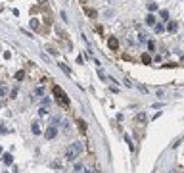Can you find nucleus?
<instances>
[{"label": "nucleus", "instance_id": "1", "mask_svg": "<svg viewBox=\"0 0 184 173\" xmlns=\"http://www.w3.org/2000/svg\"><path fill=\"white\" fill-rule=\"evenodd\" d=\"M83 152V144L81 142H71L67 148H65V160H69V162H73V160H77V156Z\"/></svg>", "mask_w": 184, "mask_h": 173}, {"label": "nucleus", "instance_id": "2", "mask_svg": "<svg viewBox=\"0 0 184 173\" xmlns=\"http://www.w3.org/2000/svg\"><path fill=\"white\" fill-rule=\"evenodd\" d=\"M52 92H54V96L58 98V102L60 104H63V106H69V98H67V94H65V90L61 89V86H52Z\"/></svg>", "mask_w": 184, "mask_h": 173}, {"label": "nucleus", "instance_id": "3", "mask_svg": "<svg viewBox=\"0 0 184 173\" xmlns=\"http://www.w3.org/2000/svg\"><path fill=\"white\" fill-rule=\"evenodd\" d=\"M56 135H58V127H56V125H48L46 131H44V137H46L48 141H52Z\"/></svg>", "mask_w": 184, "mask_h": 173}, {"label": "nucleus", "instance_id": "4", "mask_svg": "<svg viewBox=\"0 0 184 173\" xmlns=\"http://www.w3.org/2000/svg\"><path fill=\"white\" fill-rule=\"evenodd\" d=\"M108 46H109V50H119V40H117L115 37H109V39H108Z\"/></svg>", "mask_w": 184, "mask_h": 173}, {"label": "nucleus", "instance_id": "5", "mask_svg": "<svg viewBox=\"0 0 184 173\" xmlns=\"http://www.w3.org/2000/svg\"><path fill=\"white\" fill-rule=\"evenodd\" d=\"M2 162L6 163V166H12V163H14V156H12L10 152H6V154L2 156Z\"/></svg>", "mask_w": 184, "mask_h": 173}, {"label": "nucleus", "instance_id": "6", "mask_svg": "<svg viewBox=\"0 0 184 173\" xmlns=\"http://www.w3.org/2000/svg\"><path fill=\"white\" fill-rule=\"evenodd\" d=\"M84 12H87V15H88V18H92V19H96V18H98V12H96V10H92V8H84Z\"/></svg>", "mask_w": 184, "mask_h": 173}, {"label": "nucleus", "instance_id": "7", "mask_svg": "<svg viewBox=\"0 0 184 173\" xmlns=\"http://www.w3.org/2000/svg\"><path fill=\"white\" fill-rule=\"evenodd\" d=\"M77 125H79V129L83 131V133H87V121H84V119H77Z\"/></svg>", "mask_w": 184, "mask_h": 173}, {"label": "nucleus", "instance_id": "8", "mask_svg": "<svg viewBox=\"0 0 184 173\" xmlns=\"http://www.w3.org/2000/svg\"><path fill=\"white\" fill-rule=\"evenodd\" d=\"M6 94H8V86H6V83H0V98L6 96Z\"/></svg>", "mask_w": 184, "mask_h": 173}, {"label": "nucleus", "instance_id": "9", "mask_svg": "<svg viewBox=\"0 0 184 173\" xmlns=\"http://www.w3.org/2000/svg\"><path fill=\"white\" fill-rule=\"evenodd\" d=\"M177 29H178V23H169V25H167V31H169V33H175V31H177Z\"/></svg>", "mask_w": 184, "mask_h": 173}, {"label": "nucleus", "instance_id": "10", "mask_svg": "<svg viewBox=\"0 0 184 173\" xmlns=\"http://www.w3.org/2000/svg\"><path fill=\"white\" fill-rule=\"evenodd\" d=\"M134 119H136L138 123H144V121H146V114H144V112H140V114H138V115H136Z\"/></svg>", "mask_w": 184, "mask_h": 173}, {"label": "nucleus", "instance_id": "11", "mask_svg": "<svg viewBox=\"0 0 184 173\" xmlns=\"http://www.w3.org/2000/svg\"><path fill=\"white\" fill-rule=\"evenodd\" d=\"M142 62H144L146 65H150V64H152V58H150V54H142Z\"/></svg>", "mask_w": 184, "mask_h": 173}, {"label": "nucleus", "instance_id": "12", "mask_svg": "<svg viewBox=\"0 0 184 173\" xmlns=\"http://www.w3.org/2000/svg\"><path fill=\"white\" fill-rule=\"evenodd\" d=\"M146 23H148V25H155V15L150 14L148 18H146Z\"/></svg>", "mask_w": 184, "mask_h": 173}, {"label": "nucleus", "instance_id": "13", "mask_svg": "<svg viewBox=\"0 0 184 173\" xmlns=\"http://www.w3.org/2000/svg\"><path fill=\"white\" fill-rule=\"evenodd\" d=\"M23 77H25V71H23V69H19V71L15 73V79H17V81H23Z\"/></svg>", "mask_w": 184, "mask_h": 173}, {"label": "nucleus", "instance_id": "14", "mask_svg": "<svg viewBox=\"0 0 184 173\" xmlns=\"http://www.w3.org/2000/svg\"><path fill=\"white\" fill-rule=\"evenodd\" d=\"M33 133H35V135H40V125H39V123H33Z\"/></svg>", "mask_w": 184, "mask_h": 173}, {"label": "nucleus", "instance_id": "15", "mask_svg": "<svg viewBox=\"0 0 184 173\" xmlns=\"http://www.w3.org/2000/svg\"><path fill=\"white\" fill-rule=\"evenodd\" d=\"M58 65H60V67H61V69H63V71H65V73H67V75H69V73H71V71H69V67H67V65H65V64H61V62H60V64H58Z\"/></svg>", "mask_w": 184, "mask_h": 173}, {"label": "nucleus", "instance_id": "16", "mask_svg": "<svg viewBox=\"0 0 184 173\" xmlns=\"http://www.w3.org/2000/svg\"><path fill=\"white\" fill-rule=\"evenodd\" d=\"M148 10H150V12H155V10H157V4H153V2L148 4Z\"/></svg>", "mask_w": 184, "mask_h": 173}, {"label": "nucleus", "instance_id": "17", "mask_svg": "<svg viewBox=\"0 0 184 173\" xmlns=\"http://www.w3.org/2000/svg\"><path fill=\"white\" fill-rule=\"evenodd\" d=\"M46 114H48V110H46V108H40V110H39V115H40V117H44Z\"/></svg>", "mask_w": 184, "mask_h": 173}, {"label": "nucleus", "instance_id": "18", "mask_svg": "<svg viewBox=\"0 0 184 173\" xmlns=\"http://www.w3.org/2000/svg\"><path fill=\"white\" fill-rule=\"evenodd\" d=\"M148 48H150V50H155V44H153V40H148Z\"/></svg>", "mask_w": 184, "mask_h": 173}, {"label": "nucleus", "instance_id": "19", "mask_svg": "<svg viewBox=\"0 0 184 173\" xmlns=\"http://www.w3.org/2000/svg\"><path fill=\"white\" fill-rule=\"evenodd\" d=\"M161 18L167 19V18H169V12H167V10H161Z\"/></svg>", "mask_w": 184, "mask_h": 173}, {"label": "nucleus", "instance_id": "20", "mask_svg": "<svg viewBox=\"0 0 184 173\" xmlns=\"http://www.w3.org/2000/svg\"><path fill=\"white\" fill-rule=\"evenodd\" d=\"M83 169V163H75V171H81Z\"/></svg>", "mask_w": 184, "mask_h": 173}, {"label": "nucleus", "instance_id": "21", "mask_svg": "<svg viewBox=\"0 0 184 173\" xmlns=\"http://www.w3.org/2000/svg\"><path fill=\"white\" fill-rule=\"evenodd\" d=\"M31 25L36 29V27H39V21H36V19H31Z\"/></svg>", "mask_w": 184, "mask_h": 173}, {"label": "nucleus", "instance_id": "22", "mask_svg": "<svg viewBox=\"0 0 184 173\" xmlns=\"http://www.w3.org/2000/svg\"><path fill=\"white\" fill-rule=\"evenodd\" d=\"M84 173H92V171H90V169H84Z\"/></svg>", "mask_w": 184, "mask_h": 173}, {"label": "nucleus", "instance_id": "23", "mask_svg": "<svg viewBox=\"0 0 184 173\" xmlns=\"http://www.w3.org/2000/svg\"><path fill=\"white\" fill-rule=\"evenodd\" d=\"M81 4H87V0H81Z\"/></svg>", "mask_w": 184, "mask_h": 173}, {"label": "nucleus", "instance_id": "24", "mask_svg": "<svg viewBox=\"0 0 184 173\" xmlns=\"http://www.w3.org/2000/svg\"><path fill=\"white\" fill-rule=\"evenodd\" d=\"M42 2H44V0H39V4H42Z\"/></svg>", "mask_w": 184, "mask_h": 173}, {"label": "nucleus", "instance_id": "25", "mask_svg": "<svg viewBox=\"0 0 184 173\" xmlns=\"http://www.w3.org/2000/svg\"><path fill=\"white\" fill-rule=\"evenodd\" d=\"M0 152H2V146H0Z\"/></svg>", "mask_w": 184, "mask_h": 173}, {"label": "nucleus", "instance_id": "26", "mask_svg": "<svg viewBox=\"0 0 184 173\" xmlns=\"http://www.w3.org/2000/svg\"><path fill=\"white\" fill-rule=\"evenodd\" d=\"M0 50H2V48H0Z\"/></svg>", "mask_w": 184, "mask_h": 173}]
</instances>
